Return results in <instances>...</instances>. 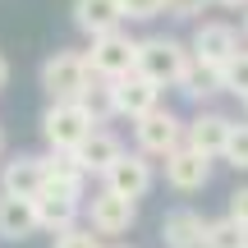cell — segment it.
I'll return each instance as SVG.
<instances>
[{"label":"cell","mask_w":248,"mask_h":248,"mask_svg":"<svg viewBox=\"0 0 248 248\" xmlns=\"http://www.w3.org/2000/svg\"><path fill=\"white\" fill-rule=\"evenodd\" d=\"M193 60L202 64V69H221L225 60H230L234 51H239V37H234V28L230 23H198V32H193Z\"/></svg>","instance_id":"10"},{"label":"cell","mask_w":248,"mask_h":248,"mask_svg":"<svg viewBox=\"0 0 248 248\" xmlns=\"http://www.w3.org/2000/svg\"><path fill=\"white\" fill-rule=\"evenodd\" d=\"M88 69L97 74V78H106V83L133 74V69H138V42H129L120 28H115V32H106V37H92V46H88Z\"/></svg>","instance_id":"4"},{"label":"cell","mask_w":248,"mask_h":248,"mask_svg":"<svg viewBox=\"0 0 248 248\" xmlns=\"http://www.w3.org/2000/svg\"><path fill=\"white\" fill-rule=\"evenodd\" d=\"M0 156H5V129H0Z\"/></svg>","instance_id":"29"},{"label":"cell","mask_w":248,"mask_h":248,"mask_svg":"<svg viewBox=\"0 0 248 248\" xmlns=\"http://www.w3.org/2000/svg\"><path fill=\"white\" fill-rule=\"evenodd\" d=\"M216 88L234 92V97H248V51H234L230 60L216 69Z\"/></svg>","instance_id":"19"},{"label":"cell","mask_w":248,"mask_h":248,"mask_svg":"<svg viewBox=\"0 0 248 248\" xmlns=\"http://www.w3.org/2000/svg\"><path fill=\"white\" fill-rule=\"evenodd\" d=\"M74 23L88 37H106L124 23V5L120 0H74Z\"/></svg>","instance_id":"16"},{"label":"cell","mask_w":248,"mask_h":248,"mask_svg":"<svg viewBox=\"0 0 248 248\" xmlns=\"http://www.w3.org/2000/svg\"><path fill=\"white\" fill-rule=\"evenodd\" d=\"M244 106H248V97H244Z\"/></svg>","instance_id":"30"},{"label":"cell","mask_w":248,"mask_h":248,"mask_svg":"<svg viewBox=\"0 0 248 248\" xmlns=\"http://www.w3.org/2000/svg\"><path fill=\"white\" fill-rule=\"evenodd\" d=\"M42 230L37 221V202L32 198H14V193H0V239L5 244H23Z\"/></svg>","instance_id":"13"},{"label":"cell","mask_w":248,"mask_h":248,"mask_svg":"<svg viewBox=\"0 0 248 248\" xmlns=\"http://www.w3.org/2000/svg\"><path fill=\"white\" fill-rule=\"evenodd\" d=\"M133 133H138V152L142 156H170L175 147H184V124H179L170 110H152V115L133 120Z\"/></svg>","instance_id":"6"},{"label":"cell","mask_w":248,"mask_h":248,"mask_svg":"<svg viewBox=\"0 0 248 248\" xmlns=\"http://www.w3.org/2000/svg\"><path fill=\"white\" fill-rule=\"evenodd\" d=\"M92 129H97V120L83 110V101H51L42 115V138L51 152H78Z\"/></svg>","instance_id":"1"},{"label":"cell","mask_w":248,"mask_h":248,"mask_svg":"<svg viewBox=\"0 0 248 248\" xmlns=\"http://www.w3.org/2000/svg\"><path fill=\"white\" fill-rule=\"evenodd\" d=\"M42 188H46V161L42 156H9L0 166V193L37 198Z\"/></svg>","instance_id":"12"},{"label":"cell","mask_w":248,"mask_h":248,"mask_svg":"<svg viewBox=\"0 0 248 248\" xmlns=\"http://www.w3.org/2000/svg\"><path fill=\"white\" fill-rule=\"evenodd\" d=\"M230 129H234V124L225 120V115L202 110V115H193V120L184 124V142H188L193 152H202V156H221L225 142H230Z\"/></svg>","instance_id":"14"},{"label":"cell","mask_w":248,"mask_h":248,"mask_svg":"<svg viewBox=\"0 0 248 248\" xmlns=\"http://www.w3.org/2000/svg\"><path fill=\"white\" fill-rule=\"evenodd\" d=\"M110 97H115V115L142 120V115H152V110H156L161 88H156L152 78H142L138 69H133V74H124V78H115V83H110Z\"/></svg>","instance_id":"8"},{"label":"cell","mask_w":248,"mask_h":248,"mask_svg":"<svg viewBox=\"0 0 248 248\" xmlns=\"http://www.w3.org/2000/svg\"><path fill=\"white\" fill-rule=\"evenodd\" d=\"M46 179H55V184H69V188H83V179H88V166H83L78 152H46Z\"/></svg>","instance_id":"18"},{"label":"cell","mask_w":248,"mask_h":248,"mask_svg":"<svg viewBox=\"0 0 248 248\" xmlns=\"http://www.w3.org/2000/svg\"><path fill=\"white\" fill-rule=\"evenodd\" d=\"M120 5H124V18H138V23L166 14V0H120Z\"/></svg>","instance_id":"24"},{"label":"cell","mask_w":248,"mask_h":248,"mask_svg":"<svg viewBox=\"0 0 248 248\" xmlns=\"http://www.w3.org/2000/svg\"><path fill=\"white\" fill-rule=\"evenodd\" d=\"M230 216H234L239 225H248V188H239V193L230 198Z\"/></svg>","instance_id":"26"},{"label":"cell","mask_w":248,"mask_h":248,"mask_svg":"<svg viewBox=\"0 0 248 248\" xmlns=\"http://www.w3.org/2000/svg\"><path fill=\"white\" fill-rule=\"evenodd\" d=\"M5 83H9V60L0 55V92H5Z\"/></svg>","instance_id":"27"},{"label":"cell","mask_w":248,"mask_h":248,"mask_svg":"<svg viewBox=\"0 0 248 248\" xmlns=\"http://www.w3.org/2000/svg\"><path fill=\"white\" fill-rule=\"evenodd\" d=\"M78 101H83V110H88V115L97 120V124L115 115V97H110V83H92V88L83 92Z\"/></svg>","instance_id":"21"},{"label":"cell","mask_w":248,"mask_h":248,"mask_svg":"<svg viewBox=\"0 0 248 248\" xmlns=\"http://www.w3.org/2000/svg\"><path fill=\"white\" fill-rule=\"evenodd\" d=\"M221 156L230 161L234 170H248V124H234V129H230V142H225Z\"/></svg>","instance_id":"22"},{"label":"cell","mask_w":248,"mask_h":248,"mask_svg":"<svg viewBox=\"0 0 248 248\" xmlns=\"http://www.w3.org/2000/svg\"><path fill=\"white\" fill-rule=\"evenodd\" d=\"M55 248H101V234L92 225H69L55 234Z\"/></svg>","instance_id":"23"},{"label":"cell","mask_w":248,"mask_h":248,"mask_svg":"<svg viewBox=\"0 0 248 248\" xmlns=\"http://www.w3.org/2000/svg\"><path fill=\"white\" fill-rule=\"evenodd\" d=\"M32 202H37V221H42V230L60 234V230H69V225L78 221V212H83V188H69V184L46 179V188L32 198Z\"/></svg>","instance_id":"5"},{"label":"cell","mask_w":248,"mask_h":248,"mask_svg":"<svg viewBox=\"0 0 248 248\" xmlns=\"http://www.w3.org/2000/svg\"><path fill=\"white\" fill-rule=\"evenodd\" d=\"M207 179H212V156L193 152L188 142L166 156V184H170V188H179V193H198Z\"/></svg>","instance_id":"11"},{"label":"cell","mask_w":248,"mask_h":248,"mask_svg":"<svg viewBox=\"0 0 248 248\" xmlns=\"http://www.w3.org/2000/svg\"><path fill=\"white\" fill-rule=\"evenodd\" d=\"M42 88L51 101H78L83 92L92 88V69H88V55L78 51H55L51 60L42 64Z\"/></svg>","instance_id":"3"},{"label":"cell","mask_w":248,"mask_h":248,"mask_svg":"<svg viewBox=\"0 0 248 248\" xmlns=\"http://www.w3.org/2000/svg\"><path fill=\"white\" fill-rule=\"evenodd\" d=\"M78 156H83V166H88V175H106V170L124 156V147H120V138L110 129H92L88 142L78 147Z\"/></svg>","instance_id":"17"},{"label":"cell","mask_w":248,"mask_h":248,"mask_svg":"<svg viewBox=\"0 0 248 248\" xmlns=\"http://www.w3.org/2000/svg\"><path fill=\"white\" fill-rule=\"evenodd\" d=\"M207 5H212V0H166V9H170L175 18H198Z\"/></svg>","instance_id":"25"},{"label":"cell","mask_w":248,"mask_h":248,"mask_svg":"<svg viewBox=\"0 0 248 248\" xmlns=\"http://www.w3.org/2000/svg\"><path fill=\"white\" fill-rule=\"evenodd\" d=\"M212 5H225V9H248V0H212Z\"/></svg>","instance_id":"28"},{"label":"cell","mask_w":248,"mask_h":248,"mask_svg":"<svg viewBox=\"0 0 248 248\" xmlns=\"http://www.w3.org/2000/svg\"><path fill=\"white\" fill-rule=\"evenodd\" d=\"M101 179H106L110 193L133 198V202H138V198H147V188H152V179H156V175H152V161L142 156V152H124V156H120Z\"/></svg>","instance_id":"9"},{"label":"cell","mask_w":248,"mask_h":248,"mask_svg":"<svg viewBox=\"0 0 248 248\" xmlns=\"http://www.w3.org/2000/svg\"><path fill=\"white\" fill-rule=\"evenodd\" d=\"M207 230H212V221H202V216L188 212V207H179V212H170L166 221H161L166 248H207Z\"/></svg>","instance_id":"15"},{"label":"cell","mask_w":248,"mask_h":248,"mask_svg":"<svg viewBox=\"0 0 248 248\" xmlns=\"http://www.w3.org/2000/svg\"><path fill=\"white\" fill-rule=\"evenodd\" d=\"M207 248H248V225H239L234 216L212 221V230H207Z\"/></svg>","instance_id":"20"},{"label":"cell","mask_w":248,"mask_h":248,"mask_svg":"<svg viewBox=\"0 0 248 248\" xmlns=\"http://www.w3.org/2000/svg\"><path fill=\"white\" fill-rule=\"evenodd\" d=\"M244 28H248V18H244Z\"/></svg>","instance_id":"31"},{"label":"cell","mask_w":248,"mask_h":248,"mask_svg":"<svg viewBox=\"0 0 248 248\" xmlns=\"http://www.w3.org/2000/svg\"><path fill=\"white\" fill-rule=\"evenodd\" d=\"M83 212H88V225H92L97 234H129V225L138 221V202H133V198L110 193V188L92 193V202L83 207Z\"/></svg>","instance_id":"7"},{"label":"cell","mask_w":248,"mask_h":248,"mask_svg":"<svg viewBox=\"0 0 248 248\" xmlns=\"http://www.w3.org/2000/svg\"><path fill=\"white\" fill-rule=\"evenodd\" d=\"M188 69H193V60H188V51L179 42H170V37H147V42H138V74L152 78L156 88L184 83Z\"/></svg>","instance_id":"2"}]
</instances>
